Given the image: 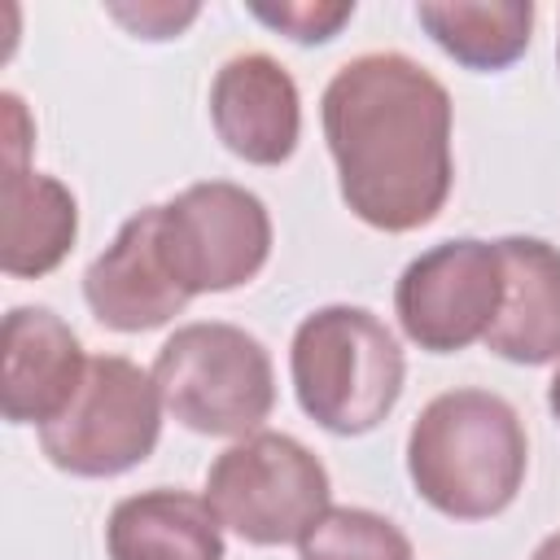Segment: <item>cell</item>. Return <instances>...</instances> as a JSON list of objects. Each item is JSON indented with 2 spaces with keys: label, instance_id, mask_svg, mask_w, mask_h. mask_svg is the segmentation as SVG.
Wrapping results in <instances>:
<instances>
[{
  "label": "cell",
  "instance_id": "cell-9",
  "mask_svg": "<svg viewBox=\"0 0 560 560\" xmlns=\"http://www.w3.org/2000/svg\"><path fill=\"white\" fill-rule=\"evenodd\" d=\"M79 332L48 306H13L0 332V411L9 424H52L88 376Z\"/></svg>",
  "mask_w": 560,
  "mask_h": 560
},
{
  "label": "cell",
  "instance_id": "cell-8",
  "mask_svg": "<svg viewBox=\"0 0 560 560\" xmlns=\"http://www.w3.org/2000/svg\"><path fill=\"white\" fill-rule=\"evenodd\" d=\"M503 306L499 241L455 236L416 254L394 284V315L411 346L429 354H459L486 341Z\"/></svg>",
  "mask_w": 560,
  "mask_h": 560
},
{
  "label": "cell",
  "instance_id": "cell-20",
  "mask_svg": "<svg viewBox=\"0 0 560 560\" xmlns=\"http://www.w3.org/2000/svg\"><path fill=\"white\" fill-rule=\"evenodd\" d=\"M547 407H551V416L560 420V368H556V376H551V385H547Z\"/></svg>",
  "mask_w": 560,
  "mask_h": 560
},
{
  "label": "cell",
  "instance_id": "cell-17",
  "mask_svg": "<svg viewBox=\"0 0 560 560\" xmlns=\"http://www.w3.org/2000/svg\"><path fill=\"white\" fill-rule=\"evenodd\" d=\"M249 13L262 26L289 35L293 44H328L354 18V0H280V4L254 0Z\"/></svg>",
  "mask_w": 560,
  "mask_h": 560
},
{
  "label": "cell",
  "instance_id": "cell-14",
  "mask_svg": "<svg viewBox=\"0 0 560 560\" xmlns=\"http://www.w3.org/2000/svg\"><path fill=\"white\" fill-rule=\"evenodd\" d=\"M4 206V241H0V267L13 280H39L74 249L79 236V201L74 192L44 171H31L26 162H4L0 184Z\"/></svg>",
  "mask_w": 560,
  "mask_h": 560
},
{
  "label": "cell",
  "instance_id": "cell-4",
  "mask_svg": "<svg viewBox=\"0 0 560 560\" xmlns=\"http://www.w3.org/2000/svg\"><path fill=\"white\" fill-rule=\"evenodd\" d=\"M149 372L162 407L206 438H249L276 407V368L267 346L223 319L179 324Z\"/></svg>",
  "mask_w": 560,
  "mask_h": 560
},
{
  "label": "cell",
  "instance_id": "cell-16",
  "mask_svg": "<svg viewBox=\"0 0 560 560\" xmlns=\"http://www.w3.org/2000/svg\"><path fill=\"white\" fill-rule=\"evenodd\" d=\"M298 560H416L411 538L372 508H328L306 538Z\"/></svg>",
  "mask_w": 560,
  "mask_h": 560
},
{
  "label": "cell",
  "instance_id": "cell-2",
  "mask_svg": "<svg viewBox=\"0 0 560 560\" xmlns=\"http://www.w3.org/2000/svg\"><path fill=\"white\" fill-rule=\"evenodd\" d=\"M529 438L516 407L490 389H446L407 429V477L451 521H490L525 486Z\"/></svg>",
  "mask_w": 560,
  "mask_h": 560
},
{
  "label": "cell",
  "instance_id": "cell-21",
  "mask_svg": "<svg viewBox=\"0 0 560 560\" xmlns=\"http://www.w3.org/2000/svg\"><path fill=\"white\" fill-rule=\"evenodd\" d=\"M556 66H560V35H556Z\"/></svg>",
  "mask_w": 560,
  "mask_h": 560
},
{
  "label": "cell",
  "instance_id": "cell-15",
  "mask_svg": "<svg viewBox=\"0 0 560 560\" xmlns=\"http://www.w3.org/2000/svg\"><path fill=\"white\" fill-rule=\"evenodd\" d=\"M416 22L464 70L494 74L525 57L534 35L529 0H420Z\"/></svg>",
  "mask_w": 560,
  "mask_h": 560
},
{
  "label": "cell",
  "instance_id": "cell-3",
  "mask_svg": "<svg viewBox=\"0 0 560 560\" xmlns=\"http://www.w3.org/2000/svg\"><path fill=\"white\" fill-rule=\"evenodd\" d=\"M298 407L337 438L372 433L402 398L407 359L381 315L350 302L315 306L289 346Z\"/></svg>",
  "mask_w": 560,
  "mask_h": 560
},
{
  "label": "cell",
  "instance_id": "cell-18",
  "mask_svg": "<svg viewBox=\"0 0 560 560\" xmlns=\"http://www.w3.org/2000/svg\"><path fill=\"white\" fill-rule=\"evenodd\" d=\"M114 22H122L136 39H179L184 26L197 22V4H171V0H140V4H105Z\"/></svg>",
  "mask_w": 560,
  "mask_h": 560
},
{
  "label": "cell",
  "instance_id": "cell-13",
  "mask_svg": "<svg viewBox=\"0 0 560 560\" xmlns=\"http://www.w3.org/2000/svg\"><path fill=\"white\" fill-rule=\"evenodd\" d=\"M109 560H223V525L206 494L153 486L114 503L105 521Z\"/></svg>",
  "mask_w": 560,
  "mask_h": 560
},
{
  "label": "cell",
  "instance_id": "cell-19",
  "mask_svg": "<svg viewBox=\"0 0 560 560\" xmlns=\"http://www.w3.org/2000/svg\"><path fill=\"white\" fill-rule=\"evenodd\" d=\"M529 560H560V529L556 534H547L538 547H534V556Z\"/></svg>",
  "mask_w": 560,
  "mask_h": 560
},
{
  "label": "cell",
  "instance_id": "cell-6",
  "mask_svg": "<svg viewBox=\"0 0 560 560\" xmlns=\"http://www.w3.org/2000/svg\"><path fill=\"white\" fill-rule=\"evenodd\" d=\"M162 411L153 372L122 354H96L74 402L39 429V451L70 477H118L153 455Z\"/></svg>",
  "mask_w": 560,
  "mask_h": 560
},
{
  "label": "cell",
  "instance_id": "cell-11",
  "mask_svg": "<svg viewBox=\"0 0 560 560\" xmlns=\"http://www.w3.org/2000/svg\"><path fill=\"white\" fill-rule=\"evenodd\" d=\"M83 302L109 332H149L171 324L192 298L171 276L158 245V206L136 210L118 236L88 262Z\"/></svg>",
  "mask_w": 560,
  "mask_h": 560
},
{
  "label": "cell",
  "instance_id": "cell-12",
  "mask_svg": "<svg viewBox=\"0 0 560 560\" xmlns=\"http://www.w3.org/2000/svg\"><path fill=\"white\" fill-rule=\"evenodd\" d=\"M503 306L486 350L508 363L542 368L560 359V249L542 236H499Z\"/></svg>",
  "mask_w": 560,
  "mask_h": 560
},
{
  "label": "cell",
  "instance_id": "cell-1",
  "mask_svg": "<svg viewBox=\"0 0 560 560\" xmlns=\"http://www.w3.org/2000/svg\"><path fill=\"white\" fill-rule=\"evenodd\" d=\"M346 210L376 232L433 223L455 184L451 92L407 52H359L319 96Z\"/></svg>",
  "mask_w": 560,
  "mask_h": 560
},
{
  "label": "cell",
  "instance_id": "cell-5",
  "mask_svg": "<svg viewBox=\"0 0 560 560\" xmlns=\"http://www.w3.org/2000/svg\"><path fill=\"white\" fill-rule=\"evenodd\" d=\"M206 503L241 542L289 547L332 508V481L306 442L258 429L214 455L206 468Z\"/></svg>",
  "mask_w": 560,
  "mask_h": 560
},
{
  "label": "cell",
  "instance_id": "cell-10",
  "mask_svg": "<svg viewBox=\"0 0 560 560\" xmlns=\"http://www.w3.org/2000/svg\"><path fill=\"white\" fill-rule=\"evenodd\" d=\"M210 122L223 149L249 166H280L302 136V96L271 52H236L214 70Z\"/></svg>",
  "mask_w": 560,
  "mask_h": 560
},
{
  "label": "cell",
  "instance_id": "cell-7",
  "mask_svg": "<svg viewBox=\"0 0 560 560\" xmlns=\"http://www.w3.org/2000/svg\"><path fill=\"white\" fill-rule=\"evenodd\" d=\"M158 245L188 298L249 284L271 258V214L232 179L188 184L158 206Z\"/></svg>",
  "mask_w": 560,
  "mask_h": 560
}]
</instances>
